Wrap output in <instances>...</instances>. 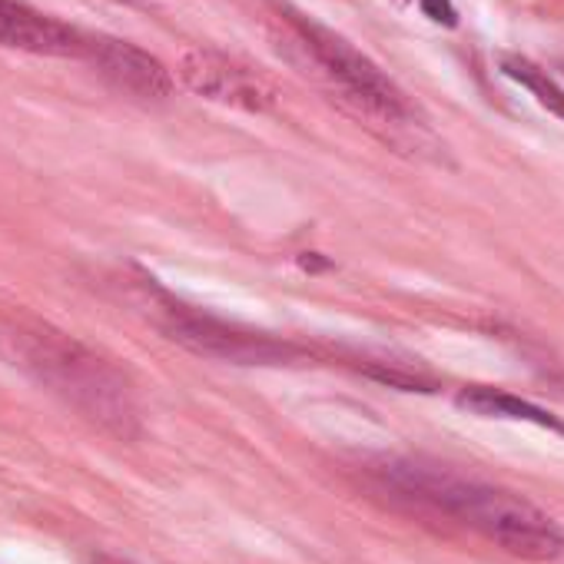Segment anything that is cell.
Here are the masks:
<instances>
[{
  "label": "cell",
  "instance_id": "7",
  "mask_svg": "<svg viewBox=\"0 0 564 564\" xmlns=\"http://www.w3.org/2000/svg\"><path fill=\"white\" fill-rule=\"evenodd\" d=\"M0 47L41 57H84V31L31 8L28 0H0Z\"/></svg>",
  "mask_w": 564,
  "mask_h": 564
},
{
  "label": "cell",
  "instance_id": "2",
  "mask_svg": "<svg viewBox=\"0 0 564 564\" xmlns=\"http://www.w3.org/2000/svg\"><path fill=\"white\" fill-rule=\"evenodd\" d=\"M0 346L21 372L100 432L117 442H133L140 435V405L130 379L80 339L54 326L18 323L0 329Z\"/></svg>",
  "mask_w": 564,
  "mask_h": 564
},
{
  "label": "cell",
  "instance_id": "4",
  "mask_svg": "<svg viewBox=\"0 0 564 564\" xmlns=\"http://www.w3.org/2000/svg\"><path fill=\"white\" fill-rule=\"evenodd\" d=\"M290 28L296 31L300 44L306 47V54L316 61V67L352 100L359 104L362 113L382 120V123H405L412 120V104L405 100V94L382 74V67L376 61H369L359 47H352L343 34L323 28L319 21L296 14L290 8H282Z\"/></svg>",
  "mask_w": 564,
  "mask_h": 564
},
{
  "label": "cell",
  "instance_id": "1",
  "mask_svg": "<svg viewBox=\"0 0 564 564\" xmlns=\"http://www.w3.org/2000/svg\"><path fill=\"white\" fill-rule=\"evenodd\" d=\"M376 475L402 498L458 518L508 554L528 561H554L564 554L561 524L514 491L458 475L425 458H382L376 465Z\"/></svg>",
  "mask_w": 564,
  "mask_h": 564
},
{
  "label": "cell",
  "instance_id": "9",
  "mask_svg": "<svg viewBox=\"0 0 564 564\" xmlns=\"http://www.w3.org/2000/svg\"><path fill=\"white\" fill-rule=\"evenodd\" d=\"M501 74L511 77L514 84H521L544 110L557 113L564 120V87L557 80H551L541 67H534L531 61L524 57H514V54H505L501 57Z\"/></svg>",
  "mask_w": 564,
  "mask_h": 564
},
{
  "label": "cell",
  "instance_id": "5",
  "mask_svg": "<svg viewBox=\"0 0 564 564\" xmlns=\"http://www.w3.org/2000/svg\"><path fill=\"white\" fill-rule=\"evenodd\" d=\"M180 77L196 97H206L223 107L262 113L275 104V87L262 74V67H252L239 57H229L209 47L189 51L180 61Z\"/></svg>",
  "mask_w": 564,
  "mask_h": 564
},
{
  "label": "cell",
  "instance_id": "8",
  "mask_svg": "<svg viewBox=\"0 0 564 564\" xmlns=\"http://www.w3.org/2000/svg\"><path fill=\"white\" fill-rule=\"evenodd\" d=\"M462 409H468L471 415H481V419H508V422H531L538 429H551L557 435H564V422L511 392H501V389H488V386H468L458 392L455 399Z\"/></svg>",
  "mask_w": 564,
  "mask_h": 564
},
{
  "label": "cell",
  "instance_id": "6",
  "mask_svg": "<svg viewBox=\"0 0 564 564\" xmlns=\"http://www.w3.org/2000/svg\"><path fill=\"white\" fill-rule=\"evenodd\" d=\"M84 61H90L110 87L137 100H163L173 94V74L153 54L130 41L84 34Z\"/></svg>",
  "mask_w": 564,
  "mask_h": 564
},
{
  "label": "cell",
  "instance_id": "10",
  "mask_svg": "<svg viewBox=\"0 0 564 564\" xmlns=\"http://www.w3.org/2000/svg\"><path fill=\"white\" fill-rule=\"evenodd\" d=\"M419 8L432 18V21H445V24H455V11H452V4L448 0H419Z\"/></svg>",
  "mask_w": 564,
  "mask_h": 564
},
{
  "label": "cell",
  "instance_id": "3",
  "mask_svg": "<svg viewBox=\"0 0 564 564\" xmlns=\"http://www.w3.org/2000/svg\"><path fill=\"white\" fill-rule=\"evenodd\" d=\"M153 323L156 329L183 346L193 356L203 359H219L232 366H290L306 359V349L290 343V339H275L259 329H246L239 323H226L219 316H209L203 310H193L166 293H153Z\"/></svg>",
  "mask_w": 564,
  "mask_h": 564
}]
</instances>
